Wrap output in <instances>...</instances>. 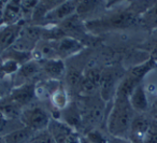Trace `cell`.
<instances>
[{
    "instance_id": "6da1fadb",
    "label": "cell",
    "mask_w": 157,
    "mask_h": 143,
    "mask_svg": "<svg viewBox=\"0 0 157 143\" xmlns=\"http://www.w3.org/2000/svg\"><path fill=\"white\" fill-rule=\"evenodd\" d=\"M136 112L129 103V99L114 97L105 119V131L115 138L128 139L131 123Z\"/></svg>"
},
{
    "instance_id": "7a4b0ae2",
    "label": "cell",
    "mask_w": 157,
    "mask_h": 143,
    "mask_svg": "<svg viewBox=\"0 0 157 143\" xmlns=\"http://www.w3.org/2000/svg\"><path fill=\"white\" fill-rule=\"evenodd\" d=\"M53 118L51 110L46 108L42 102H33L23 109L21 113L20 121L26 127L38 132L48 129V124Z\"/></svg>"
},
{
    "instance_id": "3957f363",
    "label": "cell",
    "mask_w": 157,
    "mask_h": 143,
    "mask_svg": "<svg viewBox=\"0 0 157 143\" xmlns=\"http://www.w3.org/2000/svg\"><path fill=\"white\" fill-rule=\"evenodd\" d=\"M139 21V16L135 14L129 8L127 10L112 14L103 20H94L88 21L86 23L87 29H123L130 27L132 25L137 24Z\"/></svg>"
},
{
    "instance_id": "277c9868",
    "label": "cell",
    "mask_w": 157,
    "mask_h": 143,
    "mask_svg": "<svg viewBox=\"0 0 157 143\" xmlns=\"http://www.w3.org/2000/svg\"><path fill=\"white\" fill-rule=\"evenodd\" d=\"M76 6L78 1L75 0H66L65 2L45 14L40 26H57L59 23L76 13Z\"/></svg>"
},
{
    "instance_id": "5b68a950",
    "label": "cell",
    "mask_w": 157,
    "mask_h": 143,
    "mask_svg": "<svg viewBox=\"0 0 157 143\" xmlns=\"http://www.w3.org/2000/svg\"><path fill=\"white\" fill-rule=\"evenodd\" d=\"M53 42H54L58 57L63 60L66 58H70V57L78 55L85 48L81 40L73 37H69V36H63V37L59 38Z\"/></svg>"
},
{
    "instance_id": "8992f818",
    "label": "cell",
    "mask_w": 157,
    "mask_h": 143,
    "mask_svg": "<svg viewBox=\"0 0 157 143\" xmlns=\"http://www.w3.org/2000/svg\"><path fill=\"white\" fill-rule=\"evenodd\" d=\"M58 28L63 31L65 36H69V37H73L76 39L81 40L82 37H86V33H87V27H86V23L83 18H81L78 14H73L70 17L66 18L61 23H59Z\"/></svg>"
},
{
    "instance_id": "52a82bcc",
    "label": "cell",
    "mask_w": 157,
    "mask_h": 143,
    "mask_svg": "<svg viewBox=\"0 0 157 143\" xmlns=\"http://www.w3.org/2000/svg\"><path fill=\"white\" fill-rule=\"evenodd\" d=\"M8 96L18 106H21L22 108H26L27 106L33 103L36 98V84L31 82L14 85Z\"/></svg>"
},
{
    "instance_id": "ba28073f",
    "label": "cell",
    "mask_w": 157,
    "mask_h": 143,
    "mask_svg": "<svg viewBox=\"0 0 157 143\" xmlns=\"http://www.w3.org/2000/svg\"><path fill=\"white\" fill-rule=\"evenodd\" d=\"M59 119L68 124L70 127H72L78 133L82 134L84 132L83 115H82V110L78 102H70L69 106L60 112Z\"/></svg>"
},
{
    "instance_id": "9c48e42d",
    "label": "cell",
    "mask_w": 157,
    "mask_h": 143,
    "mask_svg": "<svg viewBox=\"0 0 157 143\" xmlns=\"http://www.w3.org/2000/svg\"><path fill=\"white\" fill-rule=\"evenodd\" d=\"M25 23L21 22L14 25H2L0 26V55L7 52L10 48H12L18 36L21 35Z\"/></svg>"
},
{
    "instance_id": "30bf717a",
    "label": "cell",
    "mask_w": 157,
    "mask_h": 143,
    "mask_svg": "<svg viewBox=\"0 0 157 143\" xmlns=\"http://www.w3.org/2000/svg\"><path fill=\"white\" fill-rule=\"evenodd\" d=\"M48 130L52 134L53 139L56 143H68L70 138L75 132H78L72 127H70L68 124H66L63 121L59 118H54V117L51 119Z\"/></svg>"
},
{
    "instance_id": "8fae6325",
    "label": "cell",
    "mask_w": 157,
    "mask_h": 143,
    "mask_svg": "<svg viewBox=\"0 0 157 143\" xmlns=\"http://www.w3.org/2000/svg\"><path fill=\"white\" fill-rule=\"evenodd\" d=\"M40 73H42V67L40 61L31 58L21 65L18 71L15 74V85L24 84V83H31L33 78H37Z\"/></svg>"
},
{
    "instance_id": "7c38bea8",
    "label": "cell",
    "mask_w": 157,
    "mask_h": 143,
    "mask_svg": "<svg viewBox=\"0 0 157 143\" xmlns=\"http://www.w3.org/2000/svg\"><path fill=\"white\" fill-rule=\"evenodd\" d=\"M129 103L131 108L133 109L136 113L140 114H145L150 109V102H148L147 93L145 91V87L143 85V82L140 83L131 93L129 97Z\"/></svg>"
},
{
    "instance_id": "4fadbf2b",
    "label": "cell",
    "mask_w": 157,
    "mask_h": 143,
    "mask_svg": "<svg viewBox=\"0 0 157 143\" xmlns=\"http://www.w3.org/2000/svg\"><path fill=\"white\" fill-rule=\"evenodd\" d=\"M42 67V73H44L50 80H57L65 76L67 72L66 64L63 59L56 58V59H50V60L40 61Z\"/></svg>"
},
{
    "instance_id": "5bb4252c",
    "label": "cell",
    "mask_w": 157,
    "mask_h": 143,
    "mask_svg": "<svg viewBox=\"0 0 157 143\" xmlns=\"http://www.w3.org/2000/svg\"><path fill=\"white\" fill-rule=\"evenodd\" d=\"M33 58L38 61L50 60L59 58L55 48L54 42L50 40H40L33 51Z\"/></svg>"
},
{
    "instance_id": "9a60e30c",
    "label": "cell",
    "mask_w": 157,
    "mask_h": 143,
    "mask_svg": "<svg viewBox=\"0 0 157 143\" xmlns=\"http://www.w3.org/2000/svg\"><path fill=\"white\" fill-rule=\"evenodd\" d=\"M35 134L36 131H33V129L26 126H22L3 137L7 143H31Z\"/></svg>"
},
{
    "instance_id": "2e32d148",
    "label": "cell",
    "mask_w": 157,
    "mask_h": 143,
    "mask_svg": "<svg viewBox=\"0 0 157 143\" xmlns=\"http://www.w3.org/2000/svg\"><path fill=\"white\" fill-rule=\"evenodd\" d=\"M157 68V61H155L153 58L147 59L146 61L139 65L132 67L128 71V74L131 75L132 78H135L136 80L140 81V82H143L145 80V78L147 76V74L150 72H152L154 69Z\"/></svg>"
},
{
    "instance_id": "e0dca14e",
    "label": "cell",
    "mask_w": 157,
    "mask_h": 143,
    "mask_svg": "<svg viewBox=\"0 0 157 143\" xmlns=\"http://www.w3.org/2000/svg\"><path fill=\"white\" fill-rule=\"evenodd\" d=\"M99 0H78L76 6V14L84 20V16H88L94 13L98 8Z\"/></svg>"
},
{
    "instance_id": "ac0fdd59",
    "label": "cell",
    "mask_w": 157,
    "mask_h": 143,
    "mask_svg": "<svg viewBox=\"0 0 157 143\" xmlns=\"http://www.w3.org/2000/svg\"><path fill=\"white\" fill-rule=\"evenodd\" d=\"M24 126L20 119H11L0 112V134L6 136L9 132Z\"/></svg>"
},
{
    "instance_id": "d6986e66",
    "label": "cell",
    "mask_w": 157,
    "mask_h": 143,
    "mask_svg": "<svg viewBox=\"0 0 157 143\" xmlns=\"http://www.w3.org/2000/svg\"><path fill=\"white\" fill-rule=\"evenodd\" d=\"M139 21L148 29L157 28V6L150 8L139 16Z\"/></svg>"
},
{
    "instance_id": "ffe728a7",
    "label": "cell",
    "mask_w": 157,
    "mask_h": 143,
    "mask_svg": "<svg viewBox=\"0 0 157 143\" xmlns=\"http://www.w3.org/2000/svg\"><path fill=\"white\" fill-rule=\"evenodd\" d=\"M65 76L66 82H67V89L70 88L78 91V86H80L82 80H83V72H80L76 69H70L67 70Z\"/></svg>"
},
{
    "instance_id": "44dd1931",
    "label": "cell",
    "mask_w": 157,
    "mask_h": 143,
    "mask_svg": "<svg viewBox=\"0 0 157 143\" xmlns=\"http://www.w3.org/2000/svg\"><path fill=\"white\" fill-rule=\"evenodd\" d=\"M31 143H56L48 129L36 132Z\"/></svg>"
},
{
    "instance_id": "7402d4cb",
    "label": "cell",
    "mask_w": 157,
    "mask_h": 143,
    "mask_svg": "<svg viewBox=\"0 0 157 143\" xmlns=\"http://www.w3.org/2000/svg\"><path fill=\"white\" fill-rule=\"evenodd\" d=\"M65 1L66 0H39L38 6H39L46 14L48 11L55 9V8L58 7L59 5H61V3L65 2Z\"/></svg>"
},
{
    "instance_id": "603a6c76",
    "label": "cell",
    "mask_w": 157,
    "mask_h": 143,
    "mask_svg": "<svg viewBox=\"0 0 157 143\" xmlns=\"http://www.w3.org/2000/svg\"><path fill=\"white\" fill-rule=\"evenodd\" d=\"M147 133L153 134V136H156L157 137V119L151 118L150 128H148Z\"/></svg>"
},
{
    "instance_id": "cb8c5ba5",
    "label": "cell",
    "mask_w": 157,
    "mask_h": 143,
    "mask_svg": "<svg viewBox=\"0 0 157 143\" xmlns=\"http://www.w3.org/2000/svg\"><path fill=\"white\" fill-rule=\"evenodd\" d=\"M108 143H130L128 139H122V138H115V137H109Z\"/></svg>"
},
{
    "instance_id": "d4e9b609",
    "label": "cell",
    "mask_w": 157,
    "mask_h": 143,
    "mask_svg": "<svg viewBox=\"0 0 157 143\" xmlns=\"http://www.w3.org/2000/svg\"><path fill=\"white\" fill-rule=\"evenodd\" d=\"M150 117H151V118L157 119V106H154V108L152 109V111H151V114H150Z\"/></svg>"
},
{
    "instance_id": "484cf974",
    "label": "cell",
    "mask_w": 157,
    "mask_h": 143,
    "mask_svg": "<svg viewBox=\"0 0 157 143\" xmlns=\"http://www.w3.org/2000/svg\"><path fill=\"white\" fill-rule=\"evenodd\" d=\"M151 58H153L155 61H157V44L155 45V48H153L152 55H151Z\"/></svg>"
},
{
    "instance_id": "4316f807",
    "label": "cell",
    "mask_w": 157,
    "mask_h": 143,
    "mask_svg": "<svg viewBox=\"0 0 157 143\" xmlns=\"http://www.w3.org/2000/svg\"><path fill=\"white\" fill-rule=\"evenodd\" d=\"M0 143H7V142H6L5 137H3L2 134H0Z\"/></svg>"
},
{
    "instance_id": "83f0119b",
    "label": "cell",
    "mask_w": 157,
    "mask_h": 143,
    "mask_svg": "<svg viewBox=\"0 0 157 143\" xmlns=\"http://www.w3.org/2000/svg\"><path fill=\"white\" fill-rule=\"evenodd\" d=\"M128 1H135V0H128Z\"/></svg>"
},
{
    "instance_id": "f1b7e54d",
    "label": "cell",
    "mask_w": 157,
    "mask_h": 143,
    "mask_svg": "<svg viewBox=\"0 0 157 143\" xmlns=\"http://www.w3.org/2000/svg\"><path fill=\"white\" fill-rule=\"evenodd\" d=\"M75 1H78V0H75Z\"/></svg>"
}]
</instances>
